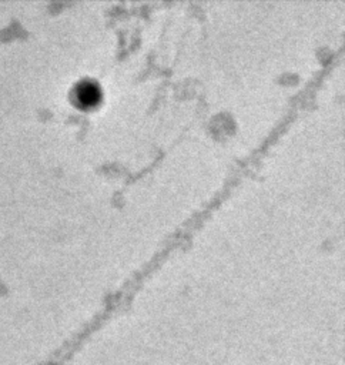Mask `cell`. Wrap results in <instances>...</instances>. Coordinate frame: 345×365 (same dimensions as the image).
<instances>
[{
    "label": "cell",
    "mask_w": 345,
    "mask_h": 365,
    "mask_svg": "<svg viewBox=\"0 0 345 365\" xmlns=\"http://www.w3.org/2000/svg\"><path fill=\"white\" fill-rule=\"evenodd\" d=\"M101 97L100 87L93 81H83L77 87V100L83 106H93Z\"/></svg>",
    "instance_id": "1"
}]
</instances>
